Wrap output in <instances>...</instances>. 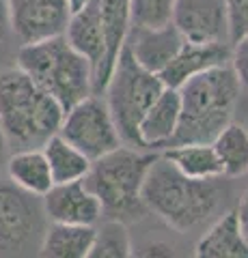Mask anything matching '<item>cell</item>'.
I'll return each mask as SVG.
<instances>
[{"label": "cell", "mask_w": 248, "mask_h": 258, "mask_svg": "<svg viewBox=\"0 0 248 258\" xmlns=\"http://www.w3.org/2000/svg\"><path fill=\"white\" fill-rule=\"evenodd\" d=\"M59 134L80 149L91 161L121 147V134L113 118L106 97L91 93L65 110Z\"/></svg>", "instance_id": "7"}, {"label": "cell", "mask_w": 248, "mask_h": 258, "mask_svg": "<svg viewBox=\"0 0 248 258\" xmlns=\"http://www.w3.org/2000/svg\"><path fill=\"white\" fill-rule=\"evenodd\" d=\"M231 43H199V41H183L179 52L173 60L160 71V80L164 86L179 88L183 82L194 78L203 71L229 62Z\"/></svg>", "instance_id": "13"}, {"label": "cell", "mask_w": 248, "mask_h": 258, "mask_svg": "<svg viewBox=\"0 0 248 258\" xmlns=\"http://www.w3.org/2000/svg\"><path fill=\"white\" fill-rule=\"evenodd\" d=\"M93 237L95 226L50 222L39 241V254L45 258H89Z\"/></svg>", "instance_id": "18"}, {"label": "cell", "mask_w": 248, "mask_h": 258, "mask_svg": "<svg viewBox=\"0 0 248 258\" xmlns=\"http://www.w3.org/2000/svg\"><path fill=\"white\" fill-rule=\"evenodd\" d=\"M181 116L179 88L164 86L156 101L147 108L138 123V138L142 149H166L173 142Z\"/></svg>", "instance_id": "14"}, {"label": "cell", "mask_w": 248, "mask_h": 258, "mask_svg": "<svg viewBox=\"0 0 248 258\" xmlns=\"http://www.w3.org/2000/svg\"><path fill=\"white\" fill-rule=\"evenodd\" d=\"M183 41L186 39H183V35L177 30L175 24H166V26L160 28L130 26L125 45L140 67L154 71V74H160L173 60V56L179 52Z\"/></svg>", "instance_id": "12"}, {"label": "cell", "mask_w": 248, "mask_h": 258, "mask_svg": "<svg viewBox=\"0 0 248 258\" xmlns=\"http://www.w3.org/2000/svg\"><path fill=\"white\" fill-rule=\"evenodd\" d=\"M63 114L61 103L18 64L0 69V129L9 149L41 147L59 134Z\"/></svg>", "instance_id": "2"}, {"label": "cell", "mask_w": 248, "mask_h": 258, "mask_svg": "<svg viewBox=\"0 0 248 258\" xmlns=\"http://www.w3.org/2000/svg\"><path fill=\"white\" fill-rule=\"evenodd\" d=\"M235 215H237L239 230H242L244 239L248 241V189L242 194V198H239V203L235 207Z\"/></svg>", "instance_id": "28"}, {"label": "cell", "mask_w": 248, "mask_h": 258, "mask_svg": "<svg viewBox=\"0 0 248 258\" xmlns=\"http://www.w3.org/2000/svg\"><path fill=\"white\" fill-rule=\"evenodd\" d=\"M239 95L242 88L229 62L212 67L183 82L179 86V127L171 144L212 142L233 120Z\"/></svg>", "instance_id": "3"}, {"label": "cell", "mask_w": 248, "mask_h": 258, "mask_svg": "<svg viewBox=\"0 0 248 258\" xmlns=\"http://www.w3.org/2000/svg\"><path fill=\"white\" fill-rule=\"evenodd\" d=\"M162 88L164 84L160 76L140 67L132 52L127 50V45H123L108 84L104 88V97L113 112L121 140L130 147L142 149L138 138V123L147 108L156 101V97L162 93Z\"/></svg>", "instance_id": "6"}, {"label": "cell", "mask_w": 248, "mask_h": 258, "mask_svg": "<svg viewBox=\"0 0 248 258\" xmlns=\"http://www.w3.org/2000/svg\"><path fill=\"white\" fill-rule=\"evenodd\" d=\"M229 64L237 78V84L242 88V93L248 95V35L239 37L237 41L231 43Z\"/></svg>", "instance_id": "26"}, {"label": "cell", "mask_w": 248, "mask_h": 258, "mask_svg": "<svg viewBox=\"0 0 248 258\" xmlns=\"http://www.w3.org/2000/svg\"><path fill=\"white\" fill-rule=\"evenodd\" d=\"M41 151L50 166L54 183H69L84 179L91 168V159L80 149H76L71 142H67L61 134L50 136L43 144Z\"/></svg>", "instance_id": "21"}, {"label": "cell", "mask_w": 248, "mask_h": 258, "mask_svg": "<svg viewBox=\"0 0 248 258\" xmlns=\"http://www.w3.org/2000/svg\"><path fill=\"white\" fill-rule=\"evenodd\" d=\"M15 64L57 99L63 110L93 93V67L69 45L65 35L22 43Z\"/></svg>", "instance_id": "5"}, {"label": "cell", "mask_w": 248, "mask_h": 258, "mask_svg": "<svg viewBox=\"0 0 248 258\" xmlns=\"http://www.w3.org/2000/svg\"><path fill=\"white\" fill-rule=\"evenodd\" d=\"M177 0H130V20L136 28H160L173 24Z\"/></svg>", "instance_id": "24"}, {"label": "cell", "mask_w": 248, "mask_h": 258, "mask_svg": "<svg viewBox=\"0 0 248 258\" xmlns=\"http://www.w3.org/2000/svg\"><path fill=\"white\" fill-rule=\"evenodd\" d=\"M7 174L13 185H18L20 189L33 194V196L41 198L43 194L50 191L54 185L50 166L43 155L41 147L37 149H18L13 155L7 157Z\"/></svg>", "instance_id": "19"}, {"label": "cell", "mask_w": 248, "mask_h": 258, "mask_svg": "<svg viewBox=\"0 0 248 258\" xmlns=\"http://www.w3.org/2000/svg\"><path fill=\"white\" fill-rule=\"evenodd\" d=\"M7 157H9V142H7L3 129H0V170H3V166L7 164Z\"/></svg>", "instance_id": "30"}, {"label": "cell", "mask_w": 248, "mask_h": 258, "mask_svg": "<svg viewBox=\"0 0 248 258\" xmlns=\"http://www.w3.org/2000/svg\"><path fill=\"white\" fill-rule=\"evenodd\" d=\"M227 22H229V41L233 43L239 37L248 35V0H225Z\"/></svg>", "instance_id": "25"}, {"label": "cell", "mask_w": 248, "mask_h": 258, "mask_svg": "<svg viewBox=\"0 0 248 258\" xmlns=\"http://www.w3.org/2000/svg\"><path fill=\"white\" fill-rule=\"evenodd\" d=\"M140 198L151 215L186 235L222 213L229 187L222 183V176L190 179L158 153L142 183Z\"/></svg>", "instance_id": "1"}, {"label": "cell", "mask_w": 248, "mask_h": 258, "mask_svg": "<svg viewBox=\"0 0 248 258\" xmlns=\"http://www.w3.org/2000/svg\"><path fill=\"white\" fill-rule=\"evenodd\" d=\"M158 153H142L136 147H117L91 161L84 185L102 203L104 217L125 224L149 215L140 198V189Z\"/></svg>", "instance_id": "4"}, {"label": "cell", "mask_w": 248, "mask_h": 258, "mask_svg": "<svg viewBox=\"0 0 248 258\" xmlns=\"http://www.w3.org/2000/svg\"><path fill=\"white\" fill-rule=\"evenodd\" d=\"M132 20H130V0H102V37H104V60L97 78L93 82V93L104 95L110 74L117 58L127 41Z\"/></svg>", "instance_id": "15"}, {"label": "cell", "mask_w": 248, "mask_h": 258, "mask_svg": "<svg viewBox=\"0 0 248 258\" xmlns=\"http://www.w3.org/2000/svg\"><path fill=\"white\" fill-rule=\"evenodd\" d=\"M13 35L11 32V18H9V3L0 0V45Z\"/></svg>", "instance_id": "29"}, {"label": "cell", "mask_w": 248, "mask_h": 258, "mask_svg": "<svg viewBox=\"0 0 248 258\" xmlns=\"http://www.w3.org/2000/svg\"><path fill=\"white\" fill-rule=\"evenodd\" d=\"M134 256H175V247L164 241H151L134 249Z\"/></svg>", "instance_id": "27"}, {"label": "cell", "mask_w": 248, "mask_h": 258, "mask_svg": "<svg viewBox=\"0 0 248 258\" xmlns=\"http://www.w3.org/2000/svg\"><path fill=\"white\" fill-rule=\"evenodd\" d=\"M41 198L20 189L18 185L0 183V254H20L33 245L45 230Z\"/></svg>", "instance_id": "8"}, {"label": "cell", "mask_w": 248, "mask_h": 258, "mask_svg": "<svg viewBox=\"0 0 248 258\" xmlns=\"http://www.w3.org/2000/svg\"><path fill=\"white\" fill-rule=\"evenodd\" d=\"M173 24L186 41L231 43L225 0H177Z\"/></svg>", "instance_id": "10"}, {"label": "cell", "mask_w": 248, "mask_h": 258, "mask_svg": "<svg viewBox=\"0 0 248 258\" xmlns=\"http://www.w3.org/2000/svg\"><path fill=\"white\" fill-rule=\"evenodd\" d=\"M41 207L45 220L59 224L95 226L104 217L100 198L86 187L82 179L54 183L50 191L41 196Z\"/></svg>", "instance_id": "11"}, {"label": "cell", "mask_w": 248, "mask_h": 258, "mask_svg": "<svg viewBox=\"0 0 248 258\" xmlns=\"http://www.w3.org/2000/svg\"><path fill=\"white\" fill-rule=\"evenodd\" d=\"M65 39L76 52H80L93 67V82L97 78L104 60V37H102V0H89L78 11H71Z\"/></svg>", "instance_id": "16"}, {"label": "cell", "mask_w": 248, "mask_h": 258, "mask_svg": "<svg viewBox=\"0 0 248 258\" xmlns=\"http://www.w3.org/2000/svg\"><path fill=\"white\" fill-rule=\"evenodd\" d=\"M199 258H248V241L237 224L235 211H225L212 220L194 245Z\"/></svg>", "instance_id": "17"}, {"label": "cell", "mask_w": 248, "mask_h": 258, "mask_svg": "<svg viewBox=\"0 0 248 258\" xmlns=\"http://www.w3.org/2000/svg\"><path fill=\"white\" fill-rule=\"evenodd\" d=\"M130 256H134V245L127 224L121 220L104 217V222L95 226V237L89 258H130Z\"/></svg>", "instance_id": "23"}, {"label": "cell", "mask_w": 248, "mask_h": 258, "mask_svg": "<svg viewBox=\"0 0 248 258\" xmlns=\"http://www.w3.org/2000/svg\"><path fill=\"white\" fill-rule=\"evenodd\" d=\"M11 32L22 43H35L65 32L71 7L67 0H7Z\"/></svg>", "instance_id": "9"}, {"label": "cell", "mask_w": 248, "mask_h": 258, "mask_svg": "<svg viewBox=\"0 0 248 258\" xmlns=\"http://www.w3.org/2000/svg\"><path fill=\"white\" fill-rule=\"evenodd\" d=\"M69 3V7H71V11H78L80 7H84L86 3H89V0H67Z\"/></svg>", "instance_id": "31"}, {"label": "cell", "mask_w": 248, "mask_h": 258, "mask_svg": "<svg viewBox=\"0 0 248 258\" xmlns=\"http://www.w3.org/2000/svg\"><path fill=\"white\" fill-rule=\"evenodd\" d=\"M212 147L218 155L225 179H239L248 174V127L244 123L231 120L212 140Z\"/></svg>", "instance_id": "22"}, {"label": "cell", "mask_w": 248, "mask_h": 258, "mask_svg": "<svg viewBox=\"0 0 248 258\" xmlns=\"http://www.w3.org/2000/svg\"><path fill=\"white\" fill-rule=\"evenodd\" d=\"M164 159L177 168L181 174L190 179H218L222 176V168L212 142H183L171 144L160 153Z\"/></svg>", "instance_id": "20"}]
</instances>
